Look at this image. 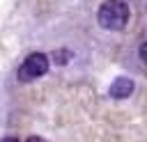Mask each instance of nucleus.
Masks as SVG:
<instances>
[{
  "label": "nucleus",
  "instance_id": "1",
  "mask_svg": "<svg viewBox=\"0 0 147 142\" xmlns=\"http://www.w3.org/2000/svg\"><path fill=\"white\" fill-rule=\"evenodd\" d=\"M96 18L103 30H124L129 23V5L124 0H106L101 2Z\"/></svg>",
  "mask_w": 147,
  "mask_h": 142
},
{
  "label": "nucleus",
  "instance_id": "2",
  "mask_svg": "<svg viewBox=\"0 0 147 142\" xmlns=\"http://www.w3.org/2000/svg\"><path fill=\"white\" fill-rule=\"evenodd\" d=\"M48 71V57L44 53H32L18 69V80H34Z\"/></svg>",
  "mask_w": 147,
  "mask_h": 142
},
{
  "label": "nucleus",
  "instance_id": "3",
  "mask_svg": "<svg viewBox=\"0 0 147 142\" xmlns=\"http://www.w3.org/2000/svg\"><path fill=\"white\" fill-rule=\"evenodd\" d=\"M131 92H133V80L131 78H117V80H113V85L108 89V94L113 98H126V96H131Z\"/></svg>",
  "mask_w": 147,
  "mask_h": 142
},
{
  "label": "nucleus",
  "instance_id": "4",
  "mask_svg": "<svg viewBox=\"0 0 147 142\" xmlns=\"http://www.w3.org/2000/svg\"><path fill=\"white\" fill-rule=\"evenodd\" d=\"M138 53H140V60H142V62H147V41H142V44H140V50H138Z\"/></svg>",
  "mask_w": 147,
  "mask_h": 142
},
{
  "label": "nucleus",
  "instance_id": "5",
  "mask_svg": "<svg viewBox=\"0 0 147 142\" xmlns=\"http://www.w3.org/2000/svg\"><path fill=\"white\" fill-rule=\"evenodd\" d=\"M28 142H46V140H44V137H37V135H34V137H30Z\"/></svg>",
  "mask_w": 147,
  "mask_h": 142
},
{
  "label": "nucleus",
  "instance_id": "6",
  "mask_svg": "<svg viewBox=\"0 0 147 142\" xmlns=\"http://www.w3.org/2000/svg\"><path fill=\"white\" fill-rule=\"evenodd\" d=\"M0 142H18V140H16V137H2Z\"/></svg>",
  "mask_w": 147,
  "mask_h": 142
}]
</instances>
